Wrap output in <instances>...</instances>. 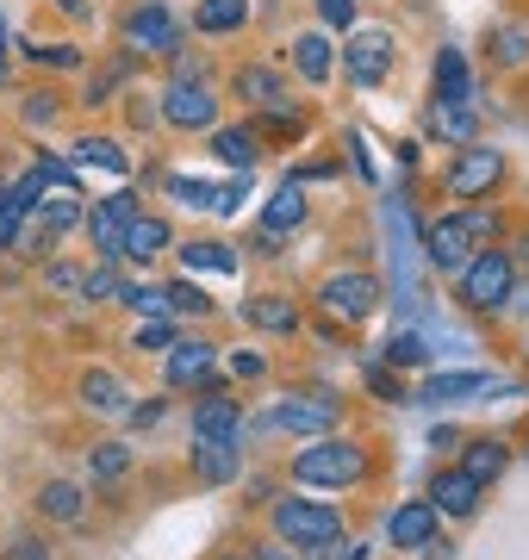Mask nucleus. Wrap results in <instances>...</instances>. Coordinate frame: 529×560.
Returning <instances> with one entry per match:
<instances>
[{
  "label": "nucleus",
  "mask_w": 529,
  "mask_h": 560,
  "mask_svg": "<svg viewBox=\"0 0 529 560\" xmlns=\"http://www.w3.org/2000/svg\"><path fill=\"white\" fill-rule=\"evenodd\" d=\"M7 249H13V256H25V261H44L50 249H57V237H50V231L32 219V212H25V224L13 231V243H7Z\"/></svg>",
  "instance_id": "nucleus-34"
},
{
  "label": "nucleus",
  "mask_w": 529,
  "mask_h": 560,
  "mask_svg": "<svg viewBox=\"0 0 529 560\" xmlns=\"http://www.w3.org/2000/svg\"><path fill=\"white\" fill-rule=\"evenodd\" d=\"M125 467H131V448H125V442H101V448L87 455V480L113 486V480H125Z\"/></svg>",
  "instance_id": "nucleus-33"
},
{
  "label": "nucleus",
  "mask_w": 529,
  "mask_h": 560,
  "mask_svg": "<svg viewBox=\"0 0 529 560\" xmlns=\"http://www.w3.org/2000/svg\"><path fill=\"white\" fill-rule=\"evenodd\" d=\"M237 94H244L249 106H281L286 81L274 75V69H262V62H244V69H237Z\"/></svg>",
  "instance_id": "nucleus-27"
},
{
  "label": "nucleus",
  "mask_w": 529,
  "mask_h": 560,
  "mask_svg": "<svg viewBox=\"0 0 529 560\" xmlns=\"http://www.w3.org/2000/svg\"><path fill=\"white\" fill-rule=\"evenodd\" d=\"M306 224V194H299V180H281V194L268 200V212H262V231H299Z\"/></svg>",
  "instance_id": "nucleus-25"
},
{
  "label": "nucleus",
  "mask_w": 529,
  "mask_h": 560,
  "mask_svg": "<svg viewBox=\"0 0 529 560\" xmlns=\"http://www.w3.org/2000/svg\"><path fill=\"white\" fill-rule=\"evenodd\" d=\"M473 101H430V113H424V131L436 143H473Z\"/></svg>",
  "instance_id": "nucleus-19"
},
{
  "label": "nucleus",
  "mask_w": 529,
  "mask_h": 560,
  "mask_svg": "<svg viewBox=\"0 0 529 560\" xmlns=\"http://www.w3.org/2000/svg\"><path fill=\"white\" fill-rule=\"evenodd\" d=\"M293 69L306 81H330V69H337V50H330L325 32H306V38L293 44Z\"/></svg>",
  "instance_id": "nucleus-31"
},
{
  "label": "nucleus",
  "mask_w": 529,
  "mask_h": 560,
  "mask_svg": "<svg viewBox=\"0 0 529 560\" xmlns=\"http://www.w3.org/2000/svg\"><path fill=\"white\" fill-rule=\"evenodd\" d=\"M510 467V448L498 436H480V442H468V460H461V474H473L480 486H492L498 474Z\"/></svg>",
  "instance_id": "nucleus-28"
},
{
  "label": "nucleus",
  "mask_w": 529,
  "mask_h": 560,
  "mask_svg": "<svg viewBox=\"0 0 529 560\" xmlns=\"http://www.w3.org/2000/svg\"><path fill=\"white\" fill-rule=\"evenodd\" d=\"M50 287H57V293H82V280H87V268H75V261H57V268H50Z\"/></svg>",
  "instance_id": "nucleus-43"
},
{
  "label": "nucleus",
  "mask_w": 529,
  "mask_h": 560,
  "mask_svg": "<svg viewBox=\"0 0 529 560\" xmlns=\"http://www.w3.org/2000/svg\"><path fill=\"white\" fill-rule=\"evenodd\" d=\"M20 119L25 125H50V119H57V94H25Z\"/></svg>",
  "instance_id": "nucleus-42"
},
{
  "label": "nucleus",
  "mask_w": 529,
  "mask_h": 560,
  "mask_svg": "<svg viewBox=\"0 0 529 560\" xmlns=\"http://www.w3.org/2000/svg\"><path fill=\"white\" fill-rule=\"evenodd\" d=\"M436 101H473V75L461 50H436Z\"/></svg>",
  "instance_id": "nucleus-30"
},
{
  "label": "nucleus",
  "mask_w": 529,
  "mask_h": 560,
  "mask_svg": "<svg viewBox=\"0 0 529 560\" xmlns=\"http://www.w3.org/2000/svg\"><path fill=\"white\" fill-rule=\"evenodd\" d=\"M125 119H131V125H150V119H156V113H150V106H143L138 94H131V106H125Z\"/></svg>",
  "instance_id": "nucleus-52"
},
{
  "label": "nucleus",
  "mask_w": 529,
  "mask_h": 560,
  "mask_svg": "<svg viewBox=\"0 0 529 560\" xmlns=\"http://www.w3.org/2000/svg\"><path fill=\"white\" fill-rule=\"evenodd\" d=\"M318 20L343 32V25H355V0H318Z\"/></svg>",
  "instance_id": "nucleus-44"
},
{
  "label": "nucleus",
  "mask_w": 529,
  "mask_h": 560,
  "mask_svg": "<svg viewBox=\"0 0 529 560\" xmlns=\"http://www.w3.org/2000/svg\"><path fill=\"white\" fill-rule=\"evenodd\" d=\"M69 162H75V168H106V175H119V180L131 175V156H125L113 138H82L69 150Z\"/></svg>",
  "instance_id": "nucleus-26"
},
{
  "label": "nucleus",
  "mask_w": 529,
  "mask_h": 560,
  "mask_svg": "<svg viewBox=\"0 0 529 560\" xmlns=\"http://www.w3.org/2000/svg\"><path fill=\"white\" fill-rule=\"evenodd\" d=\"M480 393H492L486 374H430L424 405H468V399H480Z\"/></svg>",
  "instance_id": "nucleus-24"
},
{
  "label": "nucleus",
  "mask_w": 529,
  "mask_h": 560,
  "mask_svg": "<svg viewBox=\"0 0 529 560\" xmlns=\"http://www.w3.org/2000/svg\"><path fill=\"white\" fill-rule=\"evenodd\" d=\"M163 374H168V386H175V393H181V386L205 393V386L219 381V349H212V342H168Z\"/></svg>",
  "instance_id": "nucleus-13"
},
{
  "label": "nucleus",
  "mask_w": 529,
  "mask_h": 560,
  "mask_svg": "<svg viewBox=\"0 0 529 560\" xmlns=\"http://www.w3.org/2000/svg\"><path fill=\"white\" fill-rule=\"evenodd\" d=\"M25 57L44 62V69H82V50H75V44H32Z\"/></svg>",
  "instance_id": "nucleus-41"
},
{
  "label": "nucleus",
  "mask_w": 529,
  "mask_h": 560,
  "mask_svg": "<svg viewBox=\"0 0 529 560\" xmlns=\"http://www.w3.org/2000/svg\"><path fill=\"white\" fill-rule=\"evenodd\" d=\"M387 224H392V261H399V305H411V293H418V261H424V237L411 231L405 200H387Z\"/></svg>",
  "instance_id": "nucleus-10"
},
{
  "label": "nucleus",
  "mask_w": 529,
  "mask_h": 560,
  "mask_svg": "<svg viewBox=\"0 0 529 560\" xmlns=\"http://www.w3.org/2000/svg\"><path fill=\"white\" fill-rule=\"evenodd\" d=\"M193 25H200L205 38L244 32V25H249V0H200V7H193Z\"/></svg>",
  "instance_id": "nucleus-23"
},
{
  "label": "nucleus",
  "mask_w": 529,
  "mask_h": 560,
  "mask_svg": "<svg viewBox=\"0 0 529 560\" xmlns=\"http://www.w3.org/2000/svg\"><path fill=\"white\" fill-rule=\"evenodd\" d=\"M293 480L299 486H325V492H343V486L367 480V448L343 436H311V448L293 455Z\"/></svg>",
  "instance_id": "nucleus-1"
},
{
  "label": "nucleus",
  "mask_w": 529,
  "mask_h": 560,
  "mask_svg": "<svg viewBox=\"0 0 529 560\" xmlns=\"http://www.w3.org/2000/svg\"><path fill=\"white\" fill-rule=\"evenodd\" d=\"M380 300H387V293H380V280L367 275V268H337V275H325V287H318V305H325L330 318H343V324L374 318Z\"/></svg>",
  "instance_id": "nucleus-5"
},
{
  "label": "nucleus",
  "mask_w": 529,
  "mask_h": 560,
  "mask_svg": "<svg viewBox=\"0 0 529 560\" xmlns=\"http://www.w3.org/2000/svg\"><path fill=\"white\" fill-rule=\"evenodd\" d=\"M193 474H200L205 486H231L237 480V474H244V448H237V436L193 442Z\"/></svg>",
  "instance_id": "nucleus-17"
},
{
  "label": "nucleus",
  "mask_w": 529,
  "mask_h": 560,
  "mask_svg": "<svg viewBox=\"0 0 529 560\" xmlns=\"http://www.w3.org/2000/svg\"><path fill=\"white\" fill-rule=\"evenodd\" d=\"M387 361L392 368H418V361H430V337L424 330H399V337H387Z\"/></svg>",
  "instance_id": "nucleus-36"
},
{
  "label": "nucleus",
  "mask_w": 529,
  "mask_h": 560,
  "mask_svg": "<svg viewBox=\"0 0 529 560\" xmlns=\"http://www.w3.org/2000/svg\"><path fill=\"white\" fill-rule=\"evenodd\" d=\"M38 511L50 523H82L87 517V499H82V486H69V480H50L38 492Z\"/></svg>",
  "instance_id": "nucleus-29"
},
{
  "label": "nucleus",
  "mask_w": 529,
  "mask_h": 560,
  "mask_svg": "<svg viewBox=\"0 0 529 560\" xmlns=\"http://www.w3.org/2000/svg\"><path fill=\"white\" fill-rule=\"evenodd\" d=\"M163 293H168V312H187V318H205V312H212V300H205L193 280H175V287H163Z\"/></svg>",
  "instance_id": "nucleus-37"
},
{
  "label": "nucleus",
  "mask_w": 529,
  "mask_h": 560,
  "mask_svg": "<svg viewBox=\"0 0 529 560\" xmlns=\"http://www.w3.org/2000/svg\"><path fill=\"white\" fill-rule=\"evenodd\" d=\"M119 305H131V312H143V318H168V293L163 287H125Z\"/></svg>",
  "instance_id": "nucleus-38"
},
{
  "label": "nucleus",
  "mask_w": 529,
  "mask_h": 560,
  "mask_svg": "<svg viewBox=\"0 0 529 560\" xmlns=\"http://www.w3.org/2000/svg\"><path fill=\"white\" fill-rule=\"evenodd\" d=\"M367 386H374V393H380V399H392V405L405 399V393H399V381H392L387 368H367Z\"/></svg>",
  "instance_id": "nucleus-47"
},
{
  "label": "nucleus",
  "mask_w": 529,
  "mask_h": 560,
  "mask_svg": "<svg viewBox=\"0 0 529 560\" xmlns=\"http://www.w3.org/2000/svg\"><path fill=\"white\" fill-rule=\"evenodd\" d=\"M349 150H355V168H362V175L374 180V156H367V143H362V138H349Z\"/></svg>",
  "instance_id": "nucleus-50"
},
{
  "label": "nucleus",
  "mask_w": 529,
  "mask_h": 560,
  "mask_svg": "<svg viewBox=\"0 0 529 560\" xmlns=\"http://www.w3.org/2000/svg\"><path fill=\"white\" fill-rule=\"evenodd\" d=\"M498 180H505V156H498V150H480V143H461V156L448 168V194H455V200H480Z\"/></svg>",
  "instance_id": "nucleus-8"
},
{
  "label": "nucleus",
  "mask_w": 529,
  "mask_h": 560,
  "mask_svg": "<svg viewBox=\"0 0 529 560\" xmlns=\"http://www.w3.org/2000/svg\"><path fill=\"white\" fill-rule=\"evenodd\" d=\"M274 529H281L286 548H330V541H343V511L318 499H281L274 504Z\"/></svg>",
  "instance_id": "nucleus-3"
},
{
  "label": "nucleus",
  "mask_w": 529,
  "mask_h": 560,
  "mask_svg": "<svg viewBox=\"0 0 529 560\" xmlns=\"http://www.w3.org/2000/svg\"><path fill=\"white\" fill-rule=\"evenodd\" d=\"M524 57H529V32L524 25H498V32H492V62H498V69H517Z\"/></svg>",
  "instance_id": "nucleus-35"
},
{
  "label": "nucleus",
  "mask_w": 529,
  "mask_h": 560,
  "mask_svg": "<svg viewBox=\"0 0 529 560\" xmlns=\"http://www.w3.org/2000/svg\"><path fill=\"white\" fill-rule=\"evenodd\" d=\"M168 342H175V324H168V318H150V324H138V337H131V349L168 355Z\"/></svg>",
  "instance_id": "nucleus-40"
},
{
  "label": "nucleus",
  "mask_w": 529,
  "mask_h": 560,
  "mask_svg": "<svg viewBox=\"0 0 529 560\" xmlns=\"http://www.w3.org/2000/svg\"><path fill=\"white\" fill-rule=\"evenodd\" d=\"M82 405H87V411H101V418H125V411H131V405H125L119 374H106V368H87V374H82Z\"/></svg>",
  "instance_id": "nucleus-21"
},
{
  "label": "nucleus",
  "mask_w": 529,
  "mask_h": 560,
  "mask_svg": "<svg viewBox=\"0 0 529 560\" xmlns=\"http://www.w3.org/2000/svg\"><path fill=\"white\" fill-rule=\"evenodd\" d=\"M244 318L256 330H268V337H293L299 330V305L286 300V293H256V300H244Z\"/></svg>",
  "instance_id": "nucleus-20"
},
{
  "label": "nucleus",
  "mask_w": 529,
  "mask_h": 560,
  "mask_svg": "<svg viewBox=\"0 0 529 560\" xmlns=\"http://www.w3.org/2000/svg\"><path fill=\"white\" fill-rule=\"evenodd\" d=\"M256 560H306L299 548H256Z\"/></svg>",
  "instance_id": "nucleus-53"
},
{
  "label": "nucleus",
  "mask_w": 529,
  "mask_h": 560,
  "mask_svg": "<svg viewBox=\"0 0 529 560\" xmlns=\"http://www.w3.org/2000/svg\"><path fill=\"white\" fill-rule=\"evenodd\" d=\"M125 293V280H119V268L106 261V268H94V275L82 280V300H94V305H106V300H119Z\"/></svg>",
  "instance_id": "nucleus-39"
},
{
  "label": "nucleus",
  "mask_w": 529,
  "mask_h": 560,
  "mask_svg": "<svg viewBox=\"0 0 529 560\" xmlns=\"http://www.w3.org/2000/svg\"><path fill=\"white\" fill-rule=\"evenodd\" d=\"M337 411H343V405L330 399V393H286L268 423L286 430V436H330V430H337Z\"/></svg>",
  "instance_id": "nucleus-6"
},
{
  "label": "nucleus",
  "mask_w": 529,
  "mask_h": 560,
  "mask_svg": "<svg viewBox=\"0 0 529 560\" xmlns=\"http://www.w3.org/2000/svg\"><path fill=\"white\" fill-rule=\"evenodd\" d=\"M224 436H244V405L212 381L205 386V399L193 405V442H224Z\"/></svg>",
  "instance_id": "nucleus-14"
},
{
  "label": "nucleus",
  "mask_w": 529,
  "mask_h": 560,
  "mask_svg": "<svg viewBox=\"0 0 529 560\" xmlns=\"http://www.w3.org/2000/svg\"><path fill=\"white\" fill-rule=\"evenodd\" d=\"M168 62H175V81H205V62L200 57H181V50H175Z\"/></svg>",
  "instance_id": "nucleus-48"
},
{
  "label": "nucleus",
  "mask_w": 529,
  "mask_h": 560,
  "mask_svg": "<svg viewBox=\"0 0 529 560\" xmlns=\"http://www.w3.org/2000/svg\"><path fill=\"white\" fill-rule=\"evenodd\" d=\"M168 243H175V231H168V219H156V212H138V219L125 224V237H119V256H125V261H150V256H163Z\"/></svg>",
  "instance_id": "nucleus-18"
},
{
  "label": "nucleus",
  "mask_w": 529,
  "mask_h": 560,
  "mask_svg": "<svg viewBox=\"0 0 529 560\" xmlns=\"http://www.w3.org/2000/svg\"><path fill=\"white\" fill-rule=\"evenodd\" d=\"M392 57H399V44H392V32H355V38L343 44V69L362 88H374V81L392 75Z\"/></svg>",
  "instance_id": "nucleus-9"
},
{
  "label": "nucleus",
  "mask_w": 529,
  "mask_h": 560,
  "mask_svg": "<svg viewBox=\"0 0 529 560\" xmlns=\"http://www.w3.org/2000/svg\"><path fill=\"white\" fill-rule=\"evenodd\" d=\"M163 119L175 131H205V125H219V101H212L205 81H175L163 94Z\"/></svg>",
  "instance_id": "nucleus-12"
},
{
  "label": "nucleus",
  "mask_w": 529,
  "mask_h": 560,
  "mask_svg": "<svg viewBox=\"0 0 529 560\" xmlns=\"http://www.w3.org/2000/svg\"><path fill=\"white\" fill-rule=\"evenodd\" d=\"M125 50H156V57H175L181 50V25L163 0H143L138 13L125 20Z\"/></svg>",
  "instance_id": "nucleus-7"
},
{
  "label": "nucleus",
  "mask_w": 529,
  "mask_h": 560,
  "mask_svg": "<svg viewBox=\"0 0 529 560\" xmlns=\"http://www.w3.org/2000/svg\"><path fill=\"white\" fill-rule=\"evenodd\" d=\"M256 150H262V138H256L249 125H224V131H212V156L231 162L237 175H249V168H256Z\"/></svg>",
  "instance_id": "nucleus-22"
},
{
  "label": "nucleus",
  "mask_w": 529,
  "mask_h": 560,
  "mask_svg": "<svg viewBox=\"0 0 529 560\" xmlns=\"http://www.w3.org/2000/svg\"><path fill=\"white\" fill-rule=\"evenodd\" d=\"M387 541H392V548H411V555H418L424 541H436V504H430V499L399 504V511L387 517Z\"/></svg>",
  "instance_id": "nucleus-16"
},
{
  "label": "nucleus",
  "mask_w": 529,
  "mask_h": 560,
  "mask_svg": "<svg viewBox=\"0 0 529 560\" xmlns=\"http://www.w3.org/2000/svg\"><path fill=\"white\" fill-rule=\"evenodd\" d=\"M517 256H524V261H529V231H524V237H517Z\"/></svg>",
  "instance_id": "nucleus-55"
},
{
  "label": "nucleus",
  "mask_w": 529,
  "mask_h": 560,
  "mask_svg": "<svg viewBox=\"0 0 529 560\" xmlns=\"http://www.w3.org/2000/svg\"><path fill=\"white\" fill-rule=\"evenodd\" d=\"M480 492H486V486L473 480V474H461V467L430 480V504H436V517H473V511H480Z\"/></svg>",
  "instance_id": "nucleus-15"
},
{
  "label": "nucleus",
  "mask_w": 529,
  "mask_h": 560,
  "mask_svg": "<svg viewBox=\"0 0 529 560\" xmlns=\"http://www.w3.org/2000/svg\"><path fill=\"white\" fill-rule=\"evenodd\" d=\"M181 261H187V268H205V275H237V268H244V256H237V249H224V243H187Z\"/></svg>",
  "instance_id": "nucleus-32"
},
{
  "label": "nucleus",
  "mask_w": 529,
  "mask_h": 560,
  "mask_svg": "<svg viewBox=\"0 0 529 560\" xmlns=\"http://www.w3.org/2000/svg\"><path fill=\"white\" fill-rule=\"evenodd\" d=\"M256 256H281V237L274 231H256Z\"/></svg>",
  "instance_id": "nucleus-51"
},
{
  "label": "nucleus",
  "mask_w": 529,
  "mask_h": 560,
  "mask_svg": "<svg viewBox=\"0 0 529 560\" xmlns=\"http://www.w3.org/2000/svg\"><path fill=\"white\" fill-rule=\"evenodd\" d=\"M7 560H57V555H50V541H38V536H20L13 548H7Z\"/></svg>",
  "instance_id": "nucleus-46"
},
{
  "label": "nucleus",
  "mask_w": 529,
  "mask_h": 560,
  "mask_svg": "<svg viewBox=\"0 0 529 560\" xmlns=\"http://www.w3.org/2000/svg\"><path fill=\"white\" fill-rule=\"evenodd\" d=\"M510 280H517V261H510L505 249H473V256L461 261V300H468L473 312H505Z\"/></svg>",
  "instance_id": "nucleus-4"
},
{
  "label": "nucleus",
  "mask_w": 529,
  "mask_h": 560,
  "mask_svg": "<svg viewBox=\"0 0 529 560\" xmlns=\"http://www.w3.org/2000/svg\"><path fill=\"white\" fill-rule=\"evenodd\" d=\"M498 231V219L492 212H480V206H468V212H448V219H436L424 231V261L436 268V275H461V261L480 249V243Z\"/></svg>",
  "instance_id": "nucleus-2"
},
{
  "label": "nucleus",
  "mask_w": 529,
  "mask_h": 560,
  "mask_svg": "<svg viewBox=\"0 0 529 560\" xmlns=\"http://www.w3.org/2000/svg\"><path fill=\"white\" fill-rule=\"evenodd\" d=\"M505 312H517V318H529V280H524V287L510 280V293H505Z\"/></svg>",
  "instance_id": "nucleus-49"
},
{
  "label": "nucleus",
  "mask_w": 529,
  "mask_h": 560,
  "mask_svg": "<svg viewBox=\"0 0 529 560\" xmlns=\"http://www.w3.org/2000/svg\"><path fill=\"white\" fill-rule=\"evenodd\" d=\"M224 368H231V381H262V374H268V361H262V355H231Z\"/></svg>",
  "instance_id": "nucleus-45"
},
{
  "label": "nucleus",
  "mask_w": 529,
  "mask_h": 560,
  "mask_svg": "<svg viewBox=\"0 0 529 560\" xmlns=\"http://www.w3.org/2000/svg\"><path fill=\"white\" fill-rule=\"evenodd\" d=\"M131 219H138V194H131V187L106 194V200L87 212V237H94V249H101L106 261H119V237H125V224Z\"/></svg>",
  "instance_id": "nucleus-11"
},
{
  "label": "nucleus",
  "mask_w": 529,
  "mask_h": 560,
  "mask_svg": "<svg viewBox=\"0 0 529 560\" xmlns=\"http://www.w3.org/2000/svg\"><path fill=\"white\" fill-rule=\"evenodd\" d=\"M0 81H7V25H0Z\"/></svg>",
  "instance_id": "nucleus-54"
}]
</instances>
